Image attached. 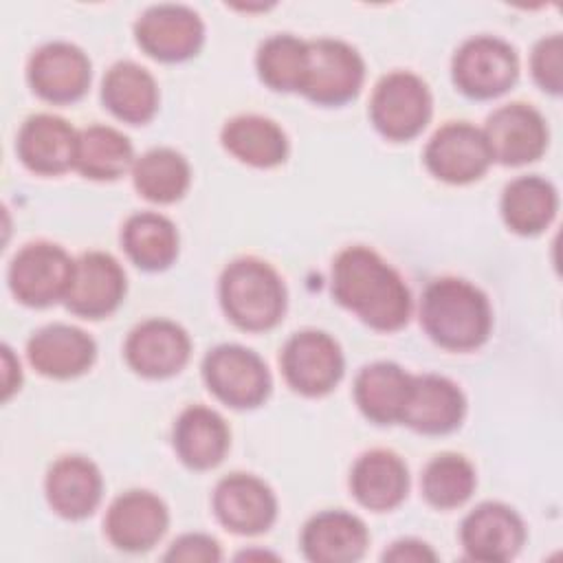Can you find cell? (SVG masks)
I'll list each match as a JSON object with an SVG mask.
<instances>
[{
	"label": "cell",
	"instance_id": "cell-1",
	"mask_svg": "<svg viewBox=\"0 0 563 563\" xmlns=\"http://www.w3.org/2000/svg\"><path fill=\"white\" fill-rule=\"evenodd\" d=\"M332 295L365 325L400 330L411 317V292L402 277L372 249L350 246L332 264Z\"/></svg>",
	"mask_w": 563,
	"mask_h": 563
},
{
	"label": "cell",
	"instance_id": "cell-2",
	"mask_svg": "<svg viewBox=\"0 0 563 563\" xmlns=\"http://www.w3.org/2000/svg\"><path fill=\"white\" fill-rule=\"evenodd\" d=\"M420 323L440 347L468 352L488 339L493 310L488 297L471 282L440 277L424 288Z\"/></svg>",
	"mask_w": 563,
	"mask_h": 563
},
{
	"label": "cell",
	"instance_id": "cell-3",
	"mask_svg": "<svg viewBox=\"0 0 563 563\" xmlns=\"http://www.w3.org/2000/svg\"><path fill=\"white\" fill-rule=\"evenodd\" d=\"M220 303L238 328L264 332L282 321L286 288L273 266L257 257H240L222 271Z\"/></svg>",
	"mask_w": 563,
	"mask_h": 563
},
{
	"label": "cell",
	"instance_id": "cell-4",
	"mask_svg": "<svg viewBox=\"0 0 563 563\" xmlns=\"http://www.w3.org/2000/svg\"><path fill=\"white\" fill-rule=\"evenodd\" d=\"M202 378L209 391L233 409H253L271 394V372L262 356L235 343L218 345L205 356Z\"/></svg>",
	"mask_w": 563,
	"mask_h": 563
},
{
	"label": "cell",
	"instance_id": "cell-5",
	"mask_svg": "<svg viewBox=\"0 0 563 563\" xmlns=\"http://www.w3.org/2000/svg\"><path fill=\"white\" fill-rule=\"evenodd\" d=\"M453 84L471 99H493L515 86L519 59L515 48L493 35L466 40L453 55Z\"/></svg>",
	"mask_w": 563,
	"mask_h": 563
},
{
	"label": "cell",
	"instance_id": "cell-6",
	"mask_svg": "<svg viewBox=\"0 0 563 563\" xmlns=\"http://www.w3.org/2000/svg\"><path fill=\"white\" fill-rule=\"evenodd\" d=\"M431 117V92L427 84L407 70L385 75L369 99V119L389 141L418 136Z\"/></svg>",
	"mask_w": 563,
	"mask_h": 563
},
{
	"label": "cell",
	"instance_id": "cell-7",
	"mask_svg": "<svg viewBox=\"0 0 563 563\" xmlns=\"http://www.w3.org/2000/svg\"><path fill=\"white\" fill-rule=\"evenodd\" d=\"M365 79L363 57L350 44L332 37L308 42V64L301 95L319 106H341L354 99Z\"/></svg>",
	"mask_w": 563,
	"mask_h": 563
},
{
	"label": "cell",
	"instance_id": "cell-8",
	"mask_svg": "<svg viewBox=\"0 0 563 563\" xmlns=\"http://www.w3.org/2000/svg\"><path fill=\"white\" fill-rule=\"evenodd\" d=\"M75 260L51 242L22 246L9 264V288L13 297L31 308H44L66 297Z\"/></svg>",
	"mask_w": 563,
	"mask_h": 563
},
{
	"label": "cell",
	"instance_id": "cell-9",
	"mask_svg": "<svg viewBox=\"0 0 563 563\" xmlns=\"http://www.w3.org/2000/svg\"><path fill=\"white\" fill-rule=\"evenodd\" d=\"M286 383L301 396H325L343 376V352L339 343L321 330L292 334L279 356Z\"/></svg>",
	"mask_w": 563,
	"mask_h": 563
},
{
	"label": "cell",
	"instance_id": "cell-10",
	"mask_svg": "<svg viewBox=\"0 0 563 563\" xmlns=\"http://www.w3.org/2000/svg\"><path fill=\"white\" fill-rule=\"evenodd\" d=\"M493 156L484 132L466 121L442 125L424 147L427 169L451 185H466L486 174Z\"/></svg>",
	"mask_w": 563,
	"mask_h": 563
},
{
	"label": "cell",
	"instance_id": "cell-11",
	"mask_svg": "<svg viewBox=\"0 0 563 563\" xmlns=\"http://www.w3.org/2000/svg\"><path fill=\"white\" fill-rule=\"evenodd\" d=\"M136 44L158 62H185L205 42L200 15L185 4L150 7L134 24Z\"/></svg>",
	"mask_w": 563,
	"mask_h": 563
},
{
	"label": "cell",
	"instance_id": "cell-12",
	"mask_svg": "<svg viewBox=\"0 0 563 563\" xmlns=\"http://www.w3.org/2000/svg\"><path fill=\"white\" fill-rule=\"evenodd\" d=\"M484 139L493 161L501 165H526L537 161L548 145V125L539 110L528 103L497 108L484 125Z\"/></svg>",
	"mask_w": 563,
	"mask_h": 563
},
{
	"label": "cell",
	"instance_id": "cell-13",
	"mask_svg": "<svg viewBox=\"0 0 563 563\" xmlns=\"http://www.w3.org/2000/svg\"><path fill=\"white\" fill-rule=\"evenodd\" d=\"M125 297V273L121 264L101 251L84 253L75 260L73 279L64 303L84 319H103L112 314Z\"/></svg>",
	"mask_w": 563,
	"mask_h": 563
},
{
	"label": "cell",
	"instance_id": "cell-14",
	"mask_svg": "<svg viewBox=\"0 0 563 563\" xmlns=\"http://www.w3.org/2000/svg\"><path fill=\"white\" fill-rule=\"evenodd\" d=\"M26 77L44 101L73 103L90 86V59L70 42H48L31 55Z\"/></svg>",
	"mask_w": 563,
	"mask_h": 563
},
{
	"label": "cell",
	"instance_id": "cell-15",
	"mask_svg": "<svg viewBox=\"0 0 563 563\" xmlns=\"http://www.w3.org/2000/svg\"><path fill=\"white\" fill-rule=\"evenodd\" d=\"M213 512L235 534L266 532L277 517V499L268 484L249 473H231L216 484Z\"/></svg>",
	"mask_w": 563,
	"mask_h": 563
},
{
	"label": "cell",
	"instance_id": "cell-16",
	"mask_svg": "<svg viewBox=\"0 0 563 563\" xmlns=\"http://www.w3.org/2000/svg\"><path fill=\"white\" fill-rule=\"evenodd\" d=\"M460 541L468 559L501 563L521 550L526 541V526L510 506L484 501L464 517Z\"/></svg>",
	"mask_w": 563,
	"mask_h": 563
},
{
	"label": "cell",
	"instance_id": "cell-17",
	"mask_svg": "<svg viewBox=\"0 0 563 563\" xmlns=\"http://www.w3.org/2000/svg\"><path fill=\"white\" fill-rule=\"evenodd\" d=\"M123 354L136 374L145 378H167L187 365L191 341L178 323L169 319H147L128 334Z\"/></svg>",
	"mask_w": 563,
	"mask_h": 563
},
{
	"label": "cell",
	"instance_id": "cell-18",
	"mask_svg": "<svg viewBox=\"0 0 563 563\" xmlns=\"http://www.w3.org/2000/svg\"><path fill=\"white\" fill-rule=\"evenodd\" d=\"M169 523L167 506L150 490L119 495L106 515V534L112 545L125 552H145L161 541Z\"/></svg>",
	"mask_w": 563,
	"mask_h": 563
},
{
	"label": "cell",
	"instance_id": "cell-19",
	"mask_svg": "<svg viewBox=\"0 0 563 563\" xmlns=\"http://www.w3.org/2000/svg\"><path fill=\"white\" fill-rule=\"evenodd\" d=\"M75 128L57 114H33L18 132V156L26 169L42 176H57L75 167Z\"/></svg>",
	"mask_w": 563,
	"mask_h": 563
},
{
	"label": "cell",
	"instance_id": "cell-20",
	"mask_svg": "<svg viewBox=\"0 0 563 563\" xmlns=\"http://www.w3.org/2000/svg\"><path fill=\"white\" fill-rule=\"evenodd\" d=\"M466 413L462 389L438 374L413 376L400 422L424 435H444L457 429Z\"/></svg>",
	"mask_w": 563,
	"mask_h": 563
},
{
	"label": "cell",
	"instance_id": "cell-21",
	"mask_svg": "<svg viewBox=\"0 0 563 563\" xmlns=\"http://www.w3.org/2000/svg\"><path fill=\"white\" fill-rule=\"evenodd\" d=\"M29 363L48 378H75L90 369L97 345L88 332L66 323L40 328L26 343Z\"/></svg>",
	"mask_w": 563,
	"mask_h": 563
},
{
	"label": "cell",
	"instance_id": "cell-22",
	"mask_svg": "<svg viewBox=\"0 0 563 563\" xmlns=\"http://www.w3.org/2000/svg\"><path fill=\"white\" fill-rule=\"evenodd\" d=\"M365 523L345 510H323L301 530V550L312 563H352L365 554Z\"/></svg>",
	"mask_w": 563,
	"mask_h": 563
},
{
	"label": "cell",
	"instance_id": "cell-23",
	"mask_svg": "<svg viewBox=\"0 0 563 563\" xmlns=\"http://www.w3.org/2000/svg\"><path fill=\"white\" fill-rule=\"evenodd\" d=\"M350 490L367 510H391L407 497V466L394 451L372 449L354 462L350 473Z\"/></svg>",
	"mask_w": 563,
	"mask_h": 563
},
{
	"label": "cell",
	"instance_id": "cell-24",
	"mask_svg": "<svg viewBox=\"0 0 563 563\" xmlns=\"http://www.w3.org/2000/svg\"><path fill=\"white\" fill-rule=\"evenodd\" d=\"M46 499L64 519H84L101 501L103 479L99 468L81 455L59 457L46 473Z\"/></svg>",
	"mask_w": 563,
	"mask_h": 563
},
{
	"label": "cell",
	"instance_id": "cell-25",
	"mask_svg": "<svg viewBox=\"0 0 563 563\" xmlns=\"http://www.w3.org/2000/svg\"><path fill=\"white\" fill-rule=\"evenodd\" d=\"M231 433L220 413L209 407H187L174 424V449L180 462L194 471H207L222 462Z\"/></svg>",
	"mask_w": 563,
	"mask_h": 563
},
{
	"label": "cell",
	"instance_id": "cell-26",
	"mask_svg": "<svg viewBox=\"0 0 563 563\" xmlns=\"http://www.w3.org/2000/svg\"><path fill=\"white\" fill-rule=\"evenodd\" d=\"M413 376L400 365L378 361L365 365L354 378V400L361 413L376 424H396L409 400Z\"/></svg>",
	"mask_w": 563,
	"mask_h": 563
},
{
	"label": "cell",
	"instance_id": "cell-27",
	"mask_svg": "<svg viewBox=\"0 0 563 563\" xmlns=\"http://www.w3.org/2000/svg\"><path fill=\"white\" fill-rule=\"evenodd\" d=\"M101 101L119 121L141 125L158 110V86L143 66L117 62L103 77Z\"/></svg>",
	"mask_w": 563,
	"mask_h": 563
},
{
	"label": "cell",
	"instance_id": "cell-28",
	"mask_svg": "<svg viewBox=\"0 0 563 563\" xmlns=\"http://www.w3.org/2000/svg\"><path fill=\"white\" fill-rule=\"evenodd\" d=\"M222 145L238 161L253 167H275L288 156V139L284 130L266 117L240 114L224 123Z\"/></svg>",
	"mask_w": 563,
	"mask_h": 563
},
{
	"label": "cell",
	"instance_id": "cell-29",
	"mask_svg": "<svg viewBox=\"0 0 563 563\" xmlns=\"http://www.w3.org/2000/svg\"><path fill=\"white\" fill-rule=\"evenodd\" d=\"M556 207V189L541 176H519L501 194V218L519 235L541 233L554 220Z\"/></svg>",
	"mask_w": 563,
	"mask_h": 563
},
{
	"label": "cell",
	"instance_id": "cell-30",
	"mask_svg": "<svg viewBox=\"0 0 563 563\" xmlns=\"http://www.w3.org/2000/svg\"><path fill=\"white\" fill-rule=\"evenodd\" d=\"M121 244L139 268L163 271L178 255V231L169 218L154 211H141L125 220Z\"/></svg>",
	"mask_w": 563,
	"mask_h": 563
},
{
	"label": "cell",
	"instance_id": "cell-31",
	"mask_svg": "<svg viewBox=\"0 0 563 563\" xmlns=\"http://www.w3.org/2000/svg\"><path fill=\"white\" fill-rule=\"evenodd\" d=\"M134 165L132 143L110 125H90L77 134L75 169L92 180H117Z\"/></svg>",
	"mask_w": 563,
	"mask_h": 563
},
{
	"label": "cell",
	"instance_id": "cell-32",
	"mask_svg": "<svg viewBox=\"0 0 563 563\" xmlns=\"http://www.w3.org/2000/svg\"><path fill=\"white\" fill-rule=\"evenodd\" d=\"M134 189L150 202L169 205L185 196L191 169L185 156L172 147H154L132 165Z\"/></svg>",
	"mask_w": 563,
	"mask_h": 563
},
{
	"label": "cell",
	"instance_id": "cell-33",
	"mask_svg": "<svg viewBox=\"0 0 563 563\" xmlns=\"http://www.w3.org/2000/svg\"><path fill=\"white\" fill-rule=\"evenodd\" d=\"M308 64V42L288 33L271 35L257 48L260 79L279 92H299Z\"/></svg>",
	"mask_w": 563,
	"mask_h": 563
},
{
	"label": "cell",
	"instance_id": "cell-34",
	"mask_svg": "<svg viewBox=\"0 0 563 563\" xmlns=\"http://www.w3.org/2000/svg\"><path fill=\"white\" fill-rule=\"evenodd\" d=\"M475 468L457 453L435 455L422 471V495L440 510H451L462 506L475 490Z\"/></svg>",
	"mask_w": 563,
	"mask_h": 563
},
{
	"label": "cell",
	"instance_id": "cell-35",
	"mask_svg": "<svg viewBox=\"0 0 563 563\" xmlns=\"http://www.w3.org/2000/svg\"><path fill=\"white\" fill-rule=\"evenodd\" d=\"M561 53H563V40L559 33L541 37L532 48V57H530L532 77L550 95H559L563 86Z\"/></svg>",
	"mask_w": 563,
	"mask_h": 563
},
{
	"label": "cell",
	"instance_id": "cell-36",
	"mask_svg": "<svg viewBox=\"0 0 563 563\" xmlns=\"http://www.w3.org/2000/svg\"><path fill=\"white\" fill-rule=\"evenodd\" d=\"M222 552L220 545L213 537L200 534V532H189L178 537L169 550L165 552V561H194V563H213L220 561Z\"/></svg>",
	"mask_w": 563,
	"mask_h": 563
},
{
	"label": "cell",
	"instance_id": "cell-37",
	"mask_svg": "<svg viewBox=\"0 0 563 563\" xmlns=\"http://www.w3.org/2000/svg\"><path fill=\"white\" fill-rule=\"evenodd\" d=\"M385 561H398V563H424V561H435V552L416 539H400L396 543H391L385 552H383Z\"/></svg>",
	"mask_w": 563,
	"mask_h": 563
},
{
	"label": "cell",
	"instance_id": "cell-38",
	"mask_svg": "<svg viewBox=\"0 0 563 563\" xmlns=\"http://www.w3.org/2000/svg\"><path fill=\"white\" fill-rule=\"evenodd\" d=\"M22 374H20V363L13 356L9 345H2V400H9L13 391L20 389Z\"/></svg>",
	"mask_w": 563,
	"mask_h": 563
}]
</instances>
